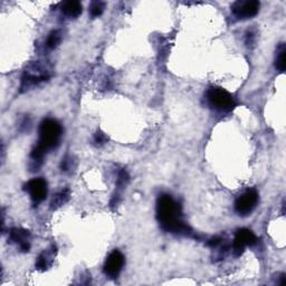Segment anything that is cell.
I'll list each match as a JSON object with an SVG mask.
<instances>
[{"mask_svg": "<svg viewBox=\"0 0 286 286\" xmlns=\"http://www.w3.org/2000/svg\"><path fill=\"white\" fill-rule=\"evenodd\" d=\"M156 219L161 228L167 233L179 234L197 238L191 227L182 219L181 207L170 195H161L156 201Z\"/></svg>", "mask_w": 286, "mask_h": 286, "instance_id": "obj_1", "label": "cell"}, {"mask_svg": "<svg viewBox=\"0 0 286 286\" xmlns=\"http://www.w3.org/2000/svg\"><path fill=\"white\" fill-rule=\"evenodd\" d=\"M62 126L54 119L42 121L39 126V140L37 147L47 152L58 146L62 136Z\"/></svg>", "mask_w": 286, "mask_h": 286, "instance_id": "obj_2", "label": "cell"}, {"mask_svg": "<svg viewBox=\"0 0 286 286\" xmlns=\"http://www.w3.org/2000/svg\"><path fill=\"white\" fill-rule=\"evenodd\" d=\"M207 101L211 107L221 112L232 111L237 105L235 98L229 92L217 86L208 88Z\"/></svg>", "mask_w": 286, "mask_h": 286, "instance_id": "obj_3", "label": "cell"}, {"mask_svg": "<svg viewBox=\"0 0 286 286\" xmlns=\"http://www.w3.org/2000/svg\"><path fill=\"white\" fill-rule=\"evenodd\" d=\"M259 204V193L255 189H248L237 198L235 203V211L239 216H248L254 211Z\"/></svg>", "mask_w": 286, "mask_h": 286, "instance_id": "obj_4", "label": "cell"}, {"mask_svg": "<svg viewBox=\"0 0 286 286\" xmlns=\"http://www.w3.org/2000/svg\"><path fill=\"white\" fill-rule=\"evenodd\" d=\"M260 8L257 0H238L232 5V13L237 19H249L259 14Z\"/></svg>", "mask_w": 286, "mask_h": 286, "instance_id": "obj_5", "label": "cell"}, {"mask_svg": "<svg viewBox=\"0 0 286 286\" xmlns=\"http://www.w3.org/2000/svg\"><path fill=\"white\" fill-rule=\"evenodd\" d=\"M124 264H126L124 255L120 251H118V249H114L107 256L103 266V272L110 279H116L120 275V273L122 272Z\"/></svg>", "mask_w": 286, "mask_h": 286, "instance_id": "obj_6", "label": "cell"}, {"mask_svg": "<svg viewBox=\"0 0 286 286\" xmlns=\"http://www.w3.org/2000/svg\"><path fill=\"white\" fill-rule=\"evenodd\" d=\"M24 189L29 193L31 200L35 205H38L46 199L47 197V182L44 178H35L28 181Z\"/></svg>", "mask_w": 286, "mask_h": 286, "instance_id": "obj_7", "label": "cell"}, {"mask_svg": "<svg viewBox=\"0 0 286 286\" xmlns=\"http://www.w3.org/2000/svg\"><path fill=\"white\" fill-rule=\"evenodd\" d=\"M257 241V238L252 231L246 228H241L238 229L236 232L235 239H234L233 244V252L236 256H240L243 254L245 247L247 246H253L255 245Z\"/></svg>", "mask_w": 286, "mask_h": 286, "instance_id": "obj_8", "label": "cell"}, {"mask_svg": "<svg viewBox=\"0 0 286 286\" xmlns=\"http://www.w3.org/2000/svg\"><path fill=\"white\" fill-rule=\"evenodd\" d=\"M30 233L23 228H13L9 233V239L13 243L17 244L20 251L25 253L29 251L30 248Z\"/></svg>", "mask_w": 286, "mask_h": 286, "instance_id": "obj_9", "label": "cell"}, {"mask_svg": "<svg viewBox=\"0 0 286 286\" xmlns=\"http://www.w3.org/2000/svg\"><path fill=\"white\" fill-rule=\"evenodd\" d=\"M82 3L76 0H70L62 3V13L70 18H76L82 14Z\"/></svg>", "mask_w": 286, "mask_h": 286, "instance_id": "obj_10", "label": "cell"}, {"mask_svg": "<svg viewBox=\"0 0 286 286\" xmlns=\"http://www.w3.org/2000/svg\"><path fill=\"white\" fill-rule=\"evenodd\" d=\"M55 248H52V251H44L40 255L38 256L37 261H36V268L38 271H46L48 267L52 266V263H53L54 256H55Z\"/></svg>", "mask_w": 286, "mask_h": 286, "instance_id": "obj_11", "label": "cell"}, {"mask_svg": "<svg viewBox=\"0 0 286 286\" xmlns=\"http://www.w3.org/2000/svg\"><path fill=\"white\" fill-rule=\"evenodd\" d=\"M286 47L285 44L282 43L277 47L276 51V57H275V67L276 70H279L280 72H284L286 67Z\"/></svg>", "mask_w": 286, "mask_h": 286, "instance_id": "obj_12", "label": "cell"}, {"mask_svg": "<svg viewBox=\"0 0 286 286\" xmlns=\"http://www.w3.org/2000/svg\"><path fill=\"white\" fill-rule=\"evenodd\" d=\"M70 198V190L68 189H63L62 191H59L57 195H55V197L52 200V209H56V208H59L62 207L64 204L66 203V201Z\"/></svg>", "mask_w": 286, "mask_h": 286, "instance_id": "obj_13", "label": "cell"}, {"mask_svg": "<svg viewBox=\"0 0 286 286\" xmlns=\"http://www.w3.org/2000/svg\"><path fill=\"white\" fill-rule=\"evenodd\" d=\"M62 42V34L58 30H53L48 35V38L46 40V47L50 50H54V48L59 45V43Z\"/></svg>", "mask_w": 286, "mask_h": 286, "instance_id": "obj_14", "label": "cell"}, {"mask_svg": "<svg viewBox=\"0 0 286 286\" xmlns=\"http://www.w3.org/2000/svg\"><path fill=\"white\" fill-rule=\"evenodd\" d=\"M104 8H105V3L103 1H93L90 6V14L92 17H99L103 14Z\"/></svg>", "mask_w": 286, "mask_h": 286, "instance_id": "obj_15", "label": "cell"}, {"mask_svg": "<svg viewBox=\"0 0 286 286\" xmlns=\"http://www.w3.org/2000/svg\"><path fill=\"white\" fill-rule=\"evenodd\" d=\"M130 180V177H129V173L126 170H121L119 172L118 176V180H116V184L120 189H122L127 186V183Z\"/></svg>", "mask_w": 286, "mask_h": 286, "instance_id": "obj_16", "label": "cell"}, {"mask_svg": "<svg viewBox=\"0 0 286 286\" xmlns=\"http://www.w3.org/2000/svg\"><path fill=\"white\" fill-rule=\"evenodd\" d=\"M108 141L107 136L102 133V132H96V134L94 135V143L96 146H102V144L106 143Z\"/></svg>", "mask_w": 286, "mask_h": 286, "instance_id": "obj_17", "label": "cell"}, {"mask_svg": "<svg viewBox=\"0 0 286 286\" xmlns=\"http://www.w3.org/2000/svg\"><path fill=\"white\" fill-rule=\"evenodd\" d=\"M71 167H72V159L66 156L65 159L62 160V164H60V168H62L63 171H68L71 170Z\"/></svg>", "mask_w": 286, "mask_h": 286, "instance_id": "obj_18", "label": "cell"}, {"mask_svg": "<svg viewBox=\"0 0 286 286\" xmlns=\"http://www.w3.org/2000/svg\"><path fill=\"white\" fill-rule=\"evenodd\" d=\"M221 241H223V239L220 238V237H213V238L211 239H209L207 241V245L209 247H211V248H215L217 246H219V245L221 244Z\"/></svg>", "mask_w": 286, "mask_h": 286, "instance_id": "obj_19", "label": "cell"}]
</instances>
